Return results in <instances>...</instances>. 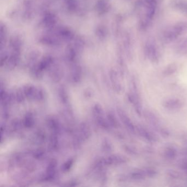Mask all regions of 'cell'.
Masks as SVG:
<instances>
[{
	"mask_svg": "<svg viewBox=\"0 0 187 187\" xmlns=\"http://www.w3.org/2000/svg\"><path fill=\"white\" fill-rule=\"evenodd\" d=\"M164 106L169 110H176L182 106V103L178 99H170L165 102Z\"/></svg>",
	"mask_w": 187,
	"mask_h": 187,
	"instance_id": "obj_1",
	"label": "cell"
},
{
	"mask_svg": "<svg viewBox=\"0 0 187 187\" xmlns=\"http://www.w3.org/2000/svg\"><path fill=\"white\" fill-rule=\"evenodd\" d=\"M136 130L138 132L139 134L143 138L147 139L149 141L152 142L155 140L154 135L149 130H146L145 128L142 127L140 126L136 127Z\"/></svg>",
	"mask_w": 187,
	"mask_h": 187,
	"instance_id": "obj_2",
	"label": "cell"
},
{
	"mask_svg": "<svg viewBox=\"0 0 187 187\" xmlns=\"http://www.w3.org/2000/svg\"><path fill=\"white\" fill-rule=\"evenodd\" d=\"M118 114L123 123L126 125V126L128 128V129L133 132L135 131V127L134 126V125L133 124L130 118L127 116V115L125 112L120 110L118 111Z\"/></svg>",
	"mask_w": 187,
	"mask_h": 187,
	"instance_id": "obj_3",
	"label": "cell"
},
{
	"mask_svg": "<svg viewBox=\"0 0 187 187\" xmlns=\"http://www.w3.org/2000/svg\"><path fill=\"white\" fill-rule=\"evenodd\" d=\"M177 152L174 148L172 147H168L165 152V155L168 159H174L177 154Z\"/></svg>",
	"mask_w": 187,
	"mask_h": 187,
	"instance_id": "obj_4",
	"label": "cell"
}]
</instances>
